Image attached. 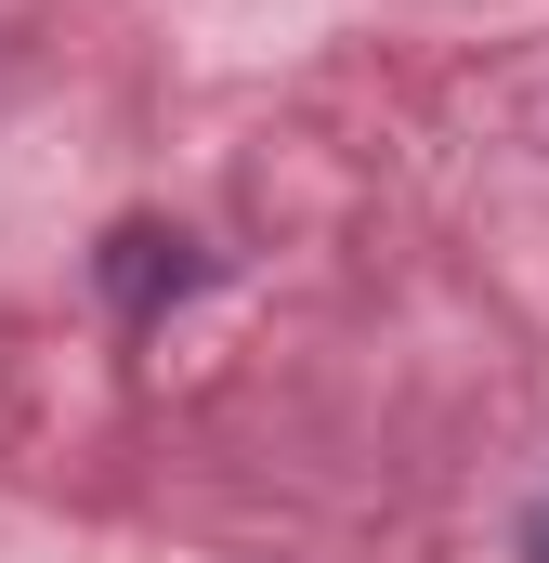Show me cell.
Returning <instances> with one entry per match:
<instances>
[{"mask_svg":"<svg viewBox=\"0 0 549 563\" xmlns=\"http://www.w3.org/2000/svg\"><path fill=\"white\" fill-rule=\"evenodd\" d=\"M105 288H119V314H157V288H197V250L157 236V223H119L105 236Z\"/></svg>","mask_w":549,"mask_h":563,"instance_id":"obj_1","label":"cell"},{"mask_svg":"<svg viewBox=\"0 0 549 563\" xmlns=\"http://www.w3.org/2000/svg\"><path fill=\"white\" fill-rule=\"evenodd\" d=\"M524 563H549V511H537V538H524Z\"/></svg>","mask_w":549,"mask_h":563,"instance_id":"obj_2","label":"cell"}]
</instances>
